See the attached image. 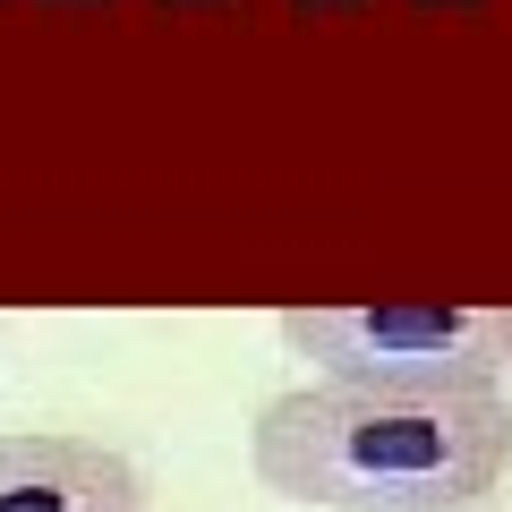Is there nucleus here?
<instances>
[{
    "label": "nucleus",
    "instance_id": "1",
    "mask_svg": "<svg viewBox=\"0 0 512 512\" xmlns=\"http://www.w3.org/2000/svg\"><path fill=\"white\" fill-rule=\"evenodd\" d=\"M248 470L308 512H478L512 478V402L299 384L256 410Z\"/></svg>",
    "mask_w": 512,
    "mask_h": 512
},
{
    "label": "nucleus",
    "instance_id": "2",
    "mask_svg": "<svg viewBox=\"0 0 512 512\" xmlns=\"http://www.w3.org/2000/svg\"><path fill=\"white\" fill-rule=\"evenodd\" d=\"M282 350L316 367V384L367 393H504L512 308L461 299H350V308H282Z\"/></svg>",
    "mask_w": 512,
    "mask_h": 512
},
{
    "label": "nucleus",
    "instance_id": "3",
    "mask_svg": "<svg viewBox=\"0 0 512 512\" xmlns=\"http://www.w3.org/2000/svg\"><path fill=\"white\" fill-rule=\"evenodd\" d=\"M0 512H146V478L94 436H0Z\"/></svg>",
    "mask_w": 512,
    "mask_h": 512
}]
</instances>
